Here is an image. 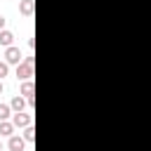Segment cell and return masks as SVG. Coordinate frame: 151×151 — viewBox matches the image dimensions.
Listing matches in <instances>:
<instances>
[{"label": "cell", "instance_id": "obj_1", "mask_svg": "<svg viewBox=\"0 0 151 151\" xmlns=\"http://www.w3.org/2000/svg\"><path fill=\"white\" fill-rule=\"evenodd\" d=\"M33 61H35L33 54H26L24 57V61L17 66V78L19 80H31L33 78Z\"/></svg>", "mask_w": 151, "mask_h": 151}, {"label": "cell", "instance_id": "obj_2", "mask_svg": "<svg viewBox=\"0 0 151 151\" xmlns=\"http://www.w3.org/2000/svg\"><path fill=\"white\" fill-rule=\"evenodd\" d=\"M5 61H7V64L19 66V64L24 61V52H21L17 45H9V47H5Z\"/></svg>", "mask_w": 151, "mask_h": 151}, {"label": "cell", "instance_id": "obj_3", "mask_svg": "<svg viewBox=\"0 0 151 151\" xmlns=\"http://www.w3.org/2000/svg\"><path fill=\"white\" fill-rule=\"evenodd\" d=\"M35 85H33V80H24V85H21V94L26 97V101H28V106L33 109L35 106Z\"/></svg>", "mask_w": 151, "mask_h": 151}, {"label": "cell", "instance_id": "obj_4", "mask_svg": "<svg viewBox=\"0 0 151 151\" xmlns=\"http://www.w3.org/2000/svg\"><path fill=\"white\" fill-rule=\"evenodd\" d=\"M12 123H14V127H28L33 123V116L24 113V111H17V113H12Z\"/></svg>", "mask_w": 151, "mask_h": 151}, {"label": "cell", "instance_id": "obj_5", "mask_svg": "<svg viewBox=\"0 0 151 151\" xmlns=\"http://www.w3.org/2000/svg\"><path fill=\"white\" fill-rule=\"evenodd\" d=\"M7 149H9V151H26V139H24V137L12 134V137H9V142H7Z\"/></svg>", "mask_w": 151, "mask_h": 151}, {"label": "cell", "instance_id": "obj_6", "mask_svg": "<svg viewBox=\"0 0 151 151\" xmlns=\"http://www.w3.org/2000/svg\"><path fill=\"white\" fill-rule=\"evenodd\" d=\"M33 9H35V2H33V0H21V2H19V14L31 17V14H33Z\"/></svg>", "mask_w": 151, "mask_h": 151}, {"label": "cell", "instance_id": "obj_7", "mask_svg": "<svg viewBox=\"0 0 151 151\" xmlns=\"http://www.w3.org/2000/svg\"><path fill=\"white\" fill-rule=\"evenodd\" d=\"M9 106H12V111L17 113V111H24V106H28V101H26V97H21V94H17L12 101H9Z\"/></svg>", "mask_w": 151, "mask_h": 151}, {"label": "cell", "instance_id": "obj_8", "mask_svg": "<svg viewBox=\"0 0 151 151\" xmlns=\"http://www.w3.org/2000/svg\"><path fill=\"white\" fill-rule=\"evenodd\" d=\"M0 45L2 47H9V45H14V33L12 31H0Z\"/></svg>", "mask_w": 151, "mask_h": 151}, {"label": "cell", "instance_id": "obj_9", "mask_svg": "<svg viewBox=\"0 0 151 151\" xmlns=\"http://www.w3.org/2000/svg\"><path fill=\"white\" fill-rule=\"evenodd\" d=\"M12 134H14V123L0 120V137H12Z\"/></svg>", "mask_w": 151, "mask_h": 151}, {"label": "cell", "instance_id": "obj_10", "mask_svg": "<svg viewBox=\"0 0 151 151\" xmlns=\"http://www.w3.org/2000/svg\"><path fill=\"white\" fill-rule=\"evenodd\" d=\"M24 139H26V144H33V139H35V130H33V125L24 127Z\"/></svg>", "mask_w": 151, "mask_h": 151}, {"label": "cell", "instance_id": "obj_11", "mask_svg": "<svg viewBox=\"0 0 151 151\" xmlns=\"http://www.w3.org/2000/svg\"><path fill=\"white\" fill-rule=\"evenodd\" d=\"M12 113H14V111H12V106H9V104H0V120H7Z\"/></svg>", "mask_w": 151, "mask_h": 151}, {"label": "cell", "instance_id": "obj_12", "mask_svg": "<svg viewBox=\"0 0 151 151\" xmlns=\"http://www.w3.org/2000/svg\"><path fill=\"white\" fill-rule=\"evenodd\" d=\"M7 73H9V64H7V61H0V80H2Z\"/></svg>", "mask_w": 151, "mask_h": 151}, {"label": "cell", "instance_id": "obj_13", "mask_svg": "<svg viewBox=\"0 0 151 151\" xmlns=\"http://www.w3.org/2000/svg\"><path fill=\"white\" fill-rule=\"evenodd\" d=\"M26 45H28V47H31V50H33V47H35V40H33V35H31V38H28V40H26Z\"/></svg>", "mask_w": 151, "mask_h": 151}, {"label": "cell", "instance_id": "obj_14", "mask_svg": "<svg viewBox=\"0 0 151 151\" xmlns=\"http://www.w3.org/2000/svg\"><path fill=\"white\" fill-rule=\"evenodd\" d=\"M5 24H7V19H5L2 14H0V31H5Z\"/></svg>", "mask_w": 151, "mask_h": 151}, {"label": "cell", "instance_id": "obj_15", "mask_svg": "<svg viewBox=\"0 0 151 151\" xmlns=\"http://www.w3.org/2000/svg\"><path fill=\"white\" fill-rule=\"evenodd\" d=\"M2 92H5V85H2V80H0V94H2Z\"/></svg>", "mask_w": 151, "mask_h": 151}, {"label": "cell", "instance_id": "obj_16", "mask_svg": "<svg viewBox=\"0 0 151 151\" xmlns=\"http://www.w3.org/2000/svg\"><path fill=\"white\" fill-rule=\"evenodd\" d=\"M0 151H2V142H0Z\"/></svg>", "mask_w": 151, "mask_h": 151}]
</instances>
